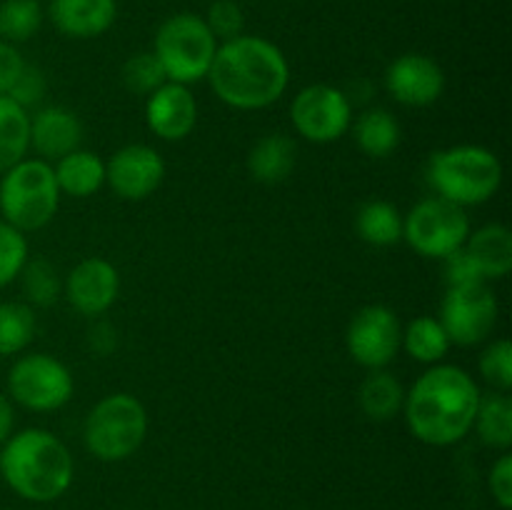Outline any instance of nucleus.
Wrapping results in <instances>:
<instances>
[{"instance_id": "obj_31", "label": "nucleus", "mask_w": 512, "mask_h": 510, "mask_svg": "<svg viewBox=\"0 0 512 510\" xmlns=\"http://www.w3.org/2000/svg\"><path fill=\"white\" fill-rule=\"evenodd\" d=\"M120 78H123V85L128 93L145 95V98H148L150 93H155L160 85L168 83L163 65H160V60L155 58L153 50H150V53L130 55V58L123 63Z\"/></svg>"}, {"instance_id": "obj_3", "label": "nucleus", "mask_w": 512, "mask_h": 510, "mask_svg": "<svg viewBox=\"0 0 512 510\" xmlns=\"http://www.w3.org/2000/svg\"><path fill=\"white\" fill-rule=\"evenodd\" d=\"M0 475L20 498L50 503L73 483V455L50 430H20L3 443Z\"/></svg>"}, {"instance_id": "obj_7", "label": "nucleus", "mask_w": 512, "mask_h": 510, "mask_svg": "<svg viewBox=\"0 0 512 510\" xmlns=\"http://www.w3.org/2000/svg\"><path fill=\"white\" fill-rule=\"evenodd\" d=\"M218 38L195 13H175L155 33L153 53L165 70L168 83L190 85L208 78Z\"/></svg>"}, {"instance_id": "obj_10", "label": "nucleus", "mask_w": 512, "mask_h": 510, "mask_svg": "<svg viewBox=\"0 0 512 510\" xmlns=\"http://www.w3.org/2000/svg\"><path fill=\"white\" fill-rule=\"evenodd\" d=\"M290 120L298 135H303L310 143H335L353 125V103L345 90L333 88V85H308L298 90L293 98Z\"/></svg>"}, {"instance_id": "obj_15", "label": "nucleus", "mask_w": 512, "mask_h": 510, "mask_svg": "<svg viewBox=\"0 0 512 510\" xmlns=\"http://www.w3.org/2000/svg\"><path fill=\"white\" fill-rule=\"evenodd\" d=\"M120 293V275L110 260L85 258L63 280V295L70 308L85 318L108 313Z\"/></svg>"}, {"instance_id": "obj_9", "label": "nucleus", "mask_w": 512, "mask_h": 510, "mask_svg": "<svg viewBox=\"0 0 512 510\" xmlns=\"http://www.w3.org/2000/svg\"><path fill=\"white\" fill-rule=\"evenodd\" d=\"M73 375L48 353L23 355L8 373V398L33 413H53L73 398Z\"/></svg>"}, {"instance_id": "obj_12", "label": "nucleus", "mask_w": 512, "mask_h": 510, "mask_svg": "<svg viewBox=\"0 0 512 510\" xmlns=\"http://www.w3.org/2000/svg\"><path fill=\"white\" fill-rule=\"evenodd\" d=\"M403 340V328L388 305H365L345 330V348L350 358L368 370H383L395 360Z\"/></svg>"}, {"instance_id": "obj_33", "label": "nucleus", "mask_w": 512, "mask_h": 510, "mask_svg": "<svg viewBox=\"0 0 512 510\" xmlns=\"http://www.w3.org/2000/svg\"><path fill=\"white\" fill-rule=\"evenodd\" d=\"M28 263V240L25 233L0 220V288L20 278Z\"/></svg>"}, {"instance_id": "obj_26", "label": "nucleus", "mask_w": 512, "mask_h": 510, "mask_svg": "<svg viewBox=\"0 0 512 510\" xmlns=\"http://www.w3.org/2000/svg\"><path fill=\"white\" fill-rule=\"evenodd\" d=\"M473 428L488 448L508 450L512 445V400L508 393L480 395Z\"/></svg>"}, {"instance_id": "obj_30", "label": "nucleus", "mask_w": 512, "mask_h": 510, "mask_svg": "<svg viewBox=\"0 0 512 510\" xmlns=\"http://www.w3.org/2000/svg\"><path fill=\"white\" fill-rule=\"evenodd\" d=\"M20 278H23L25 298L38 308H50L63 295V280H60L58 270L43 258L28 260Z\"/></svg>"}, {"instance_id": "obj_35", "label": "nucleus", "mask_w": 512, "mask_h": 510, "mask_svg": "<svg viewBox=\"0 0 512 510\" xmlns=\"http://www.w3.org/2000/svg\"><path fill=\"white\" fill-rule=\"evenodd\" d=\"M45 88H48V83H45L43 70L35 68V65L25 63L23 73L18 75V80L13 83V88L8 90V98L15 100L20 108L28 110L30 105H35V103H40V100H43Z\"/></svg>"}, {"instance_id": "obj_25", "label": "nucleus", "mask_w": 512, "mask_h": 510, "mask_svg": "<svg viewBox=\"0 0 512 510\" xmlns=\"http://www.w3.org/2000/svg\"><path fill=\"white\" fill-rule=\"evenodd\" d=\"M30 148V115L8 95H0V175L25 158Z\"/></svg>"}, {"instance_id": "obj_36", "label": "nucleus", "mask_w": 512, "mask_h": 510, "mask_svg": "<svg viewBox=\"0 0 512 510\" xmlns=\"http://www.w3.org/2000/svg\"><path fill=\"white\" fill-rule=\"evenodd\" d=\"M490 493L503 510L512 508V455L503 453L490 470Z\"/></svg>"}, {"instance_id": "obj_5", "label": "nucleus", "mask_w": 512, "mask_h": 510, "mask_svg": "<svg viewBox=\"0 0 512 510\" xmlns=\"http://www.w3.org/2000/svg\"><path fill=\"white\" fill-rule=\"evenodd\" d=\"M55 170L43 158H23L0 175V215L20 233H35L60 208Z\"/></svg>"}, {"instance_id": "obj_20", "label": "nucleus", "mask_w": 512, "mask_h": 510, "mask_svg": "<svg viewBox=\"0 0 512 510\" xmlns=\"http://www.w3.org/2000/svg\"><path fill=\"white\" fill-rule=\"evenodd\" d=\"M298 160V145L283 133H268L250 148L248 173L263 185H278L288 180Z\"/></svg>"}, {"instance_id": "obj_18", "label": "nucleus", "mask_w": 512, "mask_h": 510, "mask_svg": "<svg viewBox=\"0 0 512 510\" xmlns=\"http://www.w3.org/2000/svg\"><path fill=\"white\" fill-rule=\"evenodd\" d=\"M50 20L68 38L88 40L108 33L118 18L115 0H50Z\"/></svg>"}, {"instance_id": "obj_29", "label": "nucleus", "mask_w": 512, "mask_h": 510, "mask_svg": "<svg viewBox=\"0 0 512 510\" xmlns=\"http://www.w3.org/2000/svg\"><path fill=\"white\" fill-rule=\"evenodd\" d=\"M43 25L38 0H3L0 3V40L15 45L33 38Z\"/></svg>"}, {"instance_id": "obj_6", "label": "nucleus", "mask_w": 512, "mask_h": 510, "mask_svg": "<svg viewBox=\"0 0 512 510\" xmlns=\"http://www.w3.org/2000/svg\"><path fill=\"white\" fill-rule=\"evenodd\" d=\"M148 435L145 405L130 393L105 395L93 405L83 425V440L90 455L103 463H120L143 445Z\"/></svg>"}, {"instance_id": "obj_22", "label": "nucleus", "mask_w": 512, "mask_h": 510, "mask_svg": "<svg viewBox=\"0 0 512 510\" xmlns=\"http://www.w3.org/2000/svg\"><path fill=\"white\" fill-rule=\"evenodd\" d=\"M405 403V388L400 380L388 370H370L365 380L358 388V405L370 420L375 423H385V420L395 418L403 413Z\"/></svg>"}, {"instance_id": "obj_32", "label": "nucleus", "mask_w": 512, "mask_h": 510, "mask_svg": "<svg viewBox=\"0 0 512 510\" xmlns=\"http://www.w3.org/2000/svg\"><path fill=\"white\" fill-rule=\"evenodd\" d=\"M480 375L490 388L498 393H510L512 388V343L508 338H498L480 353Z\"/></svg>"}, {"instance_id": "obj_13", "label": "nucleus", "mask_w": 512, "mask_h": 510, "mask_svg": "<svg viewBox=\"0 0 512 510\" xmlns=\"http://www.w3.org/2000/svg\"><path fill=\"white\" fill-rule=\"evenodd\" d=\"M165 178V160L155 148L143 143H130L115 150L105 163V183L118 198L138 200L150 198Z\"/></svg>"}, {"instance_id": "obj_23", "label": "nucleus", "mask_w": 512, "mask_h": 510, "mask_svg": "<svg viewBox=\"0 0 512 510\" xmlns=\"http://www.w3.org/2000/svg\"><path fill=\"white\" fill-rule=\"evenodd\" d=\"M353 135L368 158H388L400 145V123L385 108H368L355 118Z\"/></svg>"}, {"instance_id": "obj_14", "label": "nucleus", "mask_w": 512, "mask_h": 510, "mask_svg": "<svg viewBox=\"0 0 512 510\" xmlns=\"http://www.w3.org/2000/svg\"><path fill=\"white\" fill-rule=\"evenodd\" d=\"M385 90L408 108H428L445 90V73L430 55L403 53L385 68Z\"/></svg>"}, {"instance_id": "obj_38", "label": "nucleus", "mask_w": 512, "mask_h": 510, "mask_svg": "<svg viewBox=\"0 0 512 510\" xmlns=\"http://www.w3.org/2000/svg\"><path fill=\"white\" fill-rule=\"evenodd\" d=\"M23 68L25 60L20 55V50L15 45L0 40V95H8V90L13 88V83L23 73Z\"/></svg>"}, {"instance_id": "obj_28", "label": "nucleus", "mask_w": 512, "mask_h": 510, "mask_svg": "<svg viewBox=\"0 0 512 510\" xmlns=\"http://www.w3.org/2000/svg\"><path fill=\"white\" fill-rule=\"evenodd\" d=\"M33 335L35 315L28 303H0V358L23 353Z\"/></svg>"}, {"instance_id": "obj_1", "label": "nucleus", "mask_w": 512, "mask_h": 510, "mask_svg": "<svg viewBox=\"0 0 512 510\" xmlns=\"http://www.w3.org/2000/svg\"><path fill=\"white\" fill-rule=\"evenodd\" d=\"M480 388L458 365H433L405 393L403 415L410 433L425 445H455L473 430Z\"/></svg>"}, {"instance_id": "obj_11", "label": "nucleus", "mask_w": 512, "mask_h": 510, "mask_svg": "<svg viewBox=\"0 0 512 510\" xmlns=\"http://www.w3.org/2000/svg\"><path fill=\"white\" fill-rule=\"evenodd\" d=\"M498 310V298L488 283L453 285L445 293L438 320L443 323L450 343L470 348L488 340L498 323Z\"/></svg>"}, {"instance_id": "obj_40", "label": "nucleus", "mask_w": 512, "mask_h": 510, "mask_svg": "<svg viewBox=\"0 0 512 510\" xmlns=\"http://www.w3.org/2000/svg\"><path fill=\"white\" fill-rule=\"evenodd\" d=\"M13 425H15L13 400H10L8 395L0 393V445L13 435Z\"/></svg>"}, {"instance_id": "obj_37", "label": "nucleus", "mask_w": 512, "mask_h": 510, "mask_svg": "<svg viewBox=\"0 0 512 510\" xmlns=\"http://www.w3.org/2000/svg\"><path fill=\"white\" fill-rule=\"evenodd\" d=\"M445 260V280H448V288H453V285H468V283H485L483 278H480L478 268L473 265V260L468 258V253H465V248L455 250V253H450Z\"/></svg>"}, {"instance_id": "obj_16", "label": "nucleus", "mask_w": 512, "mask_h": 510, "mask_svg": "<svg viewBox=\"0 0 512 510\" xmlns=\"http://www.w3.org/2000/svg\"><path fill=\"white\" fill-rule=\"evenodd\" d=\"M145 123L160 140L178 143L198 125V100L188 85L165 83L145 100Z\"/></svg>"}, {"instance_id": "obj_8", "label": "nucleus", "mask_w": 512, "mask_h": 510, "mask_svg": "<svg viewBox=\"0 0 512 510\" xmlns=\"http://www.w3.org/2000/svg\"><path fill=\"white\" fill-rule=\"evenodd\" d=\"M470 235V218L465 208L430 195L415 203L403 218V240L423 258H448L460 250Z\"/></svg>"}, {"instance_id": "obj_27", "label": "nucleus", "mask_w": 512, "mask_h": 510, "mask_svg": "<svg viewBox=\"0 0 512 510\" xmlns=\"http://www.w3.org/2000/svg\"><path fill=\"white\" fill-rule=\"evenodd\" d=\"M408 355L418 363L425 365H438L440 360L448 355L450 338L445 333L443 323L433 315H420V318L410 320L408 328L403 330V340H400Z\"/></svg>"}, {"instance_id": "obj_34", "label": "nucleus", "mask_w": 512, "mask_h": 510, "mask_svg": "<svg viewBox=\"0 0 512 510\" xmlns=\"http://www.w3.org/2000/svg\"><path fill=\"white\" fill-rule=\"evenodd\" d=\"M203 20L218 40L238 38V35H243L245 28V15L235 0H215Z\"/></svg>"}, {"instance_id": "obj_17", "label": "nucleus", "mask_w": 512, "mask_h": 510, "mask_svg": "<svg viewBox=\"0 0 512 510\" xmlns=\"http://www.w3.org/2000/svg\"><path fill=\"white\" fill-rule=\"evenodd\" d=\"M80 143L83 123L70 108L48 105L30 118V148L48 163L78 150Z\"/></svg>"}, {"instance_id": "obj_2", "label": "nucleus", "mask_w": 512, "mask_h": 510, "mask_svg": "<svg viewBox=\"0 0 512 510\" xmlns=\"http://www.w3.org/2000/svg\"><path fill=\"white\" fill-rule=\"evenodd\" d=\"M208 83L220 103L235 110H263L283 98L290 65L283 50L260 35L223 40L208 70Z\"/></svg>"}, {"instance_id": "obj_4", "label": "nucleus", "mask_w": 512, "mask_h": 510, "mask_svg": "<svg viewBox=\"0 0 512 510\" xmlns=\"http://www.w3.org/2000/svg\"><path fill=\"white\" fill-rule=\"evenodd\" d=\"M428 183L435 195L470 208L493 198L503 183V163L483 145H453L433 153L428 163Z\"/></svg>"}, {"instance_id": "obj_24", "label": "nucleus", "mask_w": 512, "mask_h": 510, "mask_svg": "<svg viewBox=\"0 0 512 510\" xmlns=\"http://www.w3.org/2000/svg\"><path fill=\"white\" fill-rule=\"evenodd\" d=\"M360 240L375 248H388L403 240V215L388 200H368L355 215Z\"/></svg>"}, {"instance_id": "obj_21", "label": "nucleus", "mask_w": 512, "mask_h": 510, "mask_svg": "<svg viewBox=\"0 0 512 510\" xmlns=\"http://www.w3.org/2000/svg\"><path fill=\"white\" fill-rule=\"evenodd\" d=\"M55 180L60 193L90 198L105 185V160L93 150H73L55 160Z\"/></svg>"}, {"instance_id": "obj_39", "label": "nucleus", "mask_w": 512, "mask_h": 510, "mask_svg": "<svg viewBox=\"0 0 512 510\" xmlns=\"http://www.w3.org/2000/svg\"><path fill=\"white\" fill-rule=\"evenodd\" d=\"M88 345L98 355H108L118 345V333H115V328L110 323H95L88 333Z\"/></svg>"}, {"instance_id": "obj_19", "label": "nucleus", "mask_w": 512, "mask_h": 510, "mask_svg": "<svg viewBox=\"0 0 512 510\" xmlns=\"http://www.w3.org/2000/svg\"><path fill=\"white\" fill-rule=\"evenodd\" d=\"M463 248L485 283L503 280L512 270V235L505 225L488 223L478 230H470Z\"/></svg>"}]
</instances>
